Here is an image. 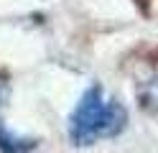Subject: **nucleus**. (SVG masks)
<instances>
[{
    "mask_svg": "<svg viewBox=\"0 0 158 153\" xmlns=\"http://www.w3.org/2000/svg\"><path fill=\"white\" fill-rule=\"evenodd\" d=\"M140 102H143L145 110H151V112L158 115V77H151L140 87Z\"/></svg>",
    "mask_w": 158,
    "mask_h": 153,
    "instance_id": "nucleus-3",
    "label": "nucleus"
},
{
    "mask_svg": "<svg viewBox=\"0 0 158 153\" xmlns=\"http://www.w3.org/2000/svg\"><path fill=\"white\" fill-rule=\"evenodd\" d=\"M3 100H5V84L0 82V107H3Z\"/></svg>",
    "mask_w": 158,
    "mask_h": 153,
    "instance_id": "nucleus-4",
    "label": "nucleus"
},
{
    "mask_svg": "<svg viewBox=\"0 0 158 153\" xmlns=\"http://www.w3.org/2000/svg\"><path fill=\"white\" fill-rule=\"evenodd\" d=\"M127 122V112L117 100L107 97L100 84H89L69 117V138L77 146H92L117 135Z\"/></svg>",
    "mask_w": 158,
    "mask_h": 153,
    "instance_id": "nucleus-1",
    "label": "nucleus"
},
{
    "mask_svg": "<svg viewBox=\"0 0 158 153\" xmlns=\"http://www.w3.org/2000/svg\"><path fill=\"white\" fill-rule=\"evenodd\" d=\"M0 148L5 153H23V151L31 148V140H23V138L13 135V133H8L3 128V122H0Z\"/></svg>",
    "mask_w": 158,
    "mask_h": 153,
    "instance_id": "nucleus-2",
    "label": "nucleus"
}]
</instances>
